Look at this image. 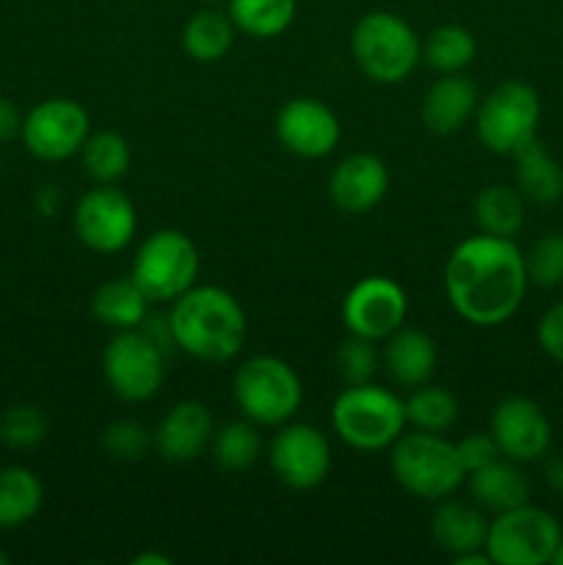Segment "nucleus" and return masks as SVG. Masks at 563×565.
Masks as SVG:
<instances>
[{
    "instance_id": "obj_2",
    "label": "nucleus",
    "mask_w": 563,
    "mask_h": 565,
    "mask_svg": "<svg viewBox=\"0 0 563 565\" xmlns=\"http://www.w3.org/2000/svg\"><path fill=\"white\" fill-rule=\"evenodd\" d=\"M171 340L199 362H230L246 342V312L224 287L193 285L171 301Z\"/></svg>"
},
{
    "instance_id": "obj_35",
    "label": "nucleus",
    "mask_w": 563,
    "mask_h": 565,
    "mask_svg": "<svg viewBox=\"0 0 563 565\" xmlns=\"http://www.w3.org/2000/svg\"><path fill=\"white\" fill-rule=\"evenodd\" d=\"M47 436V419L36 406H11L0 414V441L11 450H31Z\"/></svg>"
},
{
    "instance_id": "obj_16",
    "label": "nucleus",
    "mask_w": 563,
    "mask_h": 565,
    "mask_svg": "<svg viewBox=\"0 0 563 565\" xmlns=\"http://www.w3.org/2000/svg\"><path fill=\"white\" fill-rule=\"evenodd\" d=\"M276 141L296 158H326L340 143V119L315 97H296L282 105L274 121Z\"/></svg>"
},
{
    "instance_id": "obj_32",
    "label": "nucleus",
    "mask_w": 563,
    "mask_h": 565,
    "mask_svg": "<svg viewBox=\"0 0 563 565\" xmlns=\"http://www.w3.org/2000/svg\"><path fill=\"white\" fill-rule=\"evenodd\" d=\"M210 450H213L215 463L226 472H243V469L252 467L259 458L263 450V439H259V430L252 419H232V423L221 425L213 434L210 441Z\"/></svg>"
},
{
    "instance_id": "obj_4",
    "label": "nucleus",
    "mask_w": 563,
    "mask_h": 565,
    "mask_svg": "<svg viewBox=\"0 0 563 565\" xmlns=\"http://www.w3.org/2000/svg\"><path fill=\"white\" fill-rule=\"evenodd\" d=\"M351 53L359 70L381 86L403 83L423 61V42L403 17L368 11L351 31Z\"/></svg>"
},
{
    "instance_id": "obj_13",
    "label": "nucleus",
    "mask_w": 563,
    "mask_h": 565,
    "mask_svg": "<svg viewBox=\"0 0 563 565\" xmlns=\"http://www.w3.org/2000/svg\"><path fill=\"white\" fill-rule=\"evenodd\" d=\"M342 326L348 334L384 342L408 315V298L390 276H364L342 298Z\"/></svg>"
},
{
    "instance_id": "obj_33",
    "label": "nucleus",
    "mask_w": 563,
    "mask_h": 565,
    "mask_svg": "<svg viewBox=\"0 0 563 565\" xmlns=\"http://www.w3.org/2000/svg\"><path fill=\"white\" fill-rule=\"evenodd\" d=\"M334 367L337 375L342 379V384H368L373 381V375L381 367V353L375 348L373 340H364V337L348 334V340H342L337 345L334 353Z\"/></svg>"
},
{
    "instance_id": "obj_23",
    "label": "nucleus",
    "mask_w": 563,
    "mask_h": 565,
    "mask_svg": "<svg viewBox=\"0 0 563 565\" xmlns=\"http://www.w3.org/2000/svg\"><path fill=\"white\" fill-rule=\"evenodd\" d=\"M431 535L445 550L447 555H461V552L486 550V535H489V519L484 508L467 505L458 500H439L434 516H431Z\"/></svg>"
},
{
    "instance_id": "obj_37",
    "label": "nucleus",
    "mask_w": 563,
    "mask_h": 565,
    "mask_svg": "<svg viewBox=\"0 0 563 565\" xmlns=\"http://www.w3.org/2000/svg\"><path fill=\"white\" fill-rule=\"evenodd\" d=\"M458 450V461H461L464 472H475V469L489 467L491 461L500 458V447L497 441L491 439V434H467L461 441L456 445Z\"/></svg>"
},
{
    "instance_id": "obj_3",
    "label": "nucleus",
    "mask_w": 563,
    "mask_h": 565,
    "mask_svg": "<svg viewBox=\"0 0 563 565\" xmlns=\"http://www.w3.org/2000/svg\"><path fill=\"white\" fill-rule=\"evenodd\" d=\"M390 450L392 478L403 491L419 500H447L467 480L456 445L442 434H428V430L401 434Z\"/></svg>"
},
{
    "instance_id": "obj_29",
    "label": "nucleus",
    "mask_w": 563,
    "mask_h": 565,
    "mask_svg": "<svg viewBox=\"0 0 563 565\" xmlns=\"http://www.w3.org/2000/svg\"><path fill=\"white\" fill-rule=\"evenodd\" d=\"M83 169L97 185H116L130 171V143L121 132L99 130L86 138L81 149Z\"/></svg>"
},
{
    "instance_id": "obj_20",
    "label": "nucleus",
    "mask_w": 563,
    "mask_h": 565,
    "mask_svg": "<svg viewBox=\"0 0 563 565\" xmlns=\"http://www.w3.org/2000/svg\"><path fill=\"white\" fill-rule=\"evenodd\" d=\"M384 342L386 345L384 353H381V364H384L386 375L397 386L414 390V386L428 384L436 370V342L425 331L401 326Z\"/></svg>"
},
{
    "instance_id": "obj_12",
    "label": "nucleus",
    "mask_w": 563,
    "mask_h": 565,
    "mask_svg": "<svg viewBox=\"0 0 563 565\" xmlns=\"http://www.w3.org/2000/svg\"><path fill=\"white\" fill-rule=\"evenodd\" d=\"M72 226L86 248L97 254H116L127 248L136 235V204L116 185H97L77 199Z\"/></svg>"
},
{
    "instance_id": "obj_1",
    "label": "nucleus",
    "mask_w": 563,
    "mask_h": 565,
    "mask_svg": "<svg viewBox=\"0 0 563 565\" xmlns=\"http://www.w3.org/2000/svg\"><path fill=\"white\" fill-rule=\"evenodd\" d=\"M524 254L508 237L475 235L458 243L445 265V292L453 312L491 329L519 312L528 292Z\"/></svg>"
},
{
    "instance_id": "obj_41",
    "label": "nucleus",
    "mask_w": 563,
    "mask_h": 565,
    "mask_svg": "<svg viewBox=\"0 0 563 565\" xmlns=\"http://www.w3.org/2000/svg\"><path fill=\"white\" fill-rule=\"evenodd\" d=\"M36 204L42 210V215H53L55 207H59V193H55V188H42L36 196Z\"/></svg>"
},
{
    "instance_id": "obj_40",
    "label": "nucleus",
    "mask_w": 563,
    "mask_h": 565,
    "mask_svg": "<svg viewBox=\"0 0 563 565\" xmlns=\"http://www.w3.org/2000/svg\"><path fill=\"white\" fill-rule=\"evenodd\" d=\"M544 480L555 494H563V456H550L544 461Z\"/></svg>"
},
{
    "instance_id": "obj_8",
    "label": "nucleus",
    "mask_w": 563,
    "mask_h": 565,
    "mask_svg": "<svg viewBox=\"0 0 563 565\" xmlns=\"http://www.w3.org/2000/svg\"><path fill=\"white\" fill-rule=\"evenodd\" d=\"M132 281L152 303H171L196 285L199 252L180 230H158L138 246Z\"/></svg>"
},
{
    "instance_id": "obj_30",
    "label": "nucleus",
    "mask_w": 563,
    "mask_h": 565,
    "mask_svg": "<svg viewBox=\"0 0 563 565\" xmlns=\"http://www.w3.org/2000/svg\"><path fill=\"white\" fill-rule=\"evenodd\" d=\"M478 42L464 25H439L425 36L423 64L439 75L464 72L475 61Z\"/></svg>"
},
{
    "instance_id": "obj_15",
    "label": "nucleus",
    "mask_w": 563,
    "mask_h": 565,
    "mask_svg": "<svg viewBox=\"0 0 563 565\" xmlns=\"http://www.w3.org/2000/svg\"><path fill=\"white\" fill-rule=\"evenodd\" d=\"M489 434L500 447V456L522 467L541 461L552 445V425L544 408L522 395L497 403L489 419Z\"/></svg>"
},
{
    "instance_id": "obj_9",
    "label": "nucleus",
    "mask_w": 563,
    "mask_h": 565,
    "mask_svg": "<svg viewBox=\"0 0 563 565\" xmlns=\"http://www.w3.org/2000/svg\"><path fill=\"white\" fill-rule=\"evenodd\" d=\"M561 539L557 519L544 508L524 502L491 519L486 552L497 565H546L555 557Z\"/></svg>"
},
{
    "instance_id": "obj_43",
    "label": "nucleus",
    "mask_w": 563,
    "mask_h": 565,
    "mask_svg": "<svg viewBox=\"0 0 563 565\" xmlns=\"http://www.w3.org/2000/svg\"><path fill=\"white\" fill-rule=\"evenodd\" d=\"M552 563H555V565H563V539H561V544H557L555 557H552Z\"/></svg>"
},
{
    "instance_id": "obj_39",
    "label": "nucleus",
    "mask_w": 563,
    "mask_h": 565,
    "mask_svg": "<svg viewBox=\"0 0 563 565\" xmlns=\"http://www.w3.org/2000/svg\"><path fill=\"white\" fill-rule=\"evenodd\" d=\"M22 127V114L17 110V105L9 97H0V141H9V138L20 136Z\"/></svg>"
},
{
    "instance_id": "obj_28",
    "label": "nucleus",
    "mask_w": 563,
    "mask_h": 565,
    "mask_svg": "<svg viewBox=\"0 0 563 565\" xmlns=\"http://www.w3.org/2000/svg\"><path fill=\"white\" fill-rule=\"evenodd\" d=\"M296 0H226V14L237 33L252 39H276L296 20Z\"/></svg>"
},
{
    "instance_id": "obj_17",
    "label": "nucleus",
    "mask_w": 563,
    "mask_h": 565,
    "mask_svg": "<svg viewBox=\"0 0 563 565\" xmlns=\"http://www.w3.org/2000/svg\"><path fill=\"white\" fill-rule=\"evenodd\" d=\"M390 191V169L370 152H353L334 166L329 177V196L348 215L370 213Z\"/></svg>"
},
{
    "instance_id": "obj_21",
    "label": "nucleus",
    "mask_w": 563,
    "mask_h": 565,
    "mask_svg": "<svg viewBox=\"0 0 563 565\" xmlns=\"http://www.w3.org/2000/svg\"><path fill=\"white\" fill-rule=\"evenodd\" d=\"M467 483L475 505H480L484 511L502 513L530 502V478L524 475L522 463L511 461V458L500 456L489 467L475 469L467 475Z\"/></svg>"
},
{
    "instance_id": "obj_14",
    "label": "nucleus",
    "mask_w": 563,
    "mask_h": 565,
    "mask_svg": "<svg viewBox=\"0 0 563 565\" xmlns=\"http://www.w3.org/2000/svg\"><path fill=\"white\" fill-rule=\"evenodd\" d=\"M268 463L287 489H318L331 469L329 439L315 425L285 423L270 441Z\"/></svg>"
},
{
    "instance_id": "obj_11",
    "label": "nucleus",
    "mask_w": 563,
    "mask_h": 565,
    "mask_svg": "<svg viewBox=\"0 0 563 565\" xmlns=\"http://www.w3.org/2000/svg\"><path fill=\"white\" fill-rule=\"evenodd\" d=\"M88 136H92L88 110L70 97L44 99L22 116V143L33 158L44 163H61L81 154Z\"/></svg>"
},
{
    "instance_id": "obj_18",
    "label": "nucleus",
    "mask_w": 563,
    "mask_h": 565,
    "mask_svg": "<svg viewBox=\"0 0 563 565\" xmlns=\"http://www.w3.org/2000/svg\"><path fill=\"white\" fill-rule=\"evenodd\" d=\"M213 414L199 401H180L163 414L152 434V447L163 461H196L213 441Z\"/></svg>"
},
{
    "instance_id": "obj_44",
    "label": "nucleus",
    "mask_w": 563,
    "mask_h": 565,
    "mask_svg": "<svg viewBox=\"0 0 563 565\" xmlns=\"http://www.w3.org/2000/svg\"><path fill=\"white\" fill-rule=\"evenodd\" d=\"M6 563H9V555H6V552L0 550V565H6Z\"/></svg>"
},
{
    "instance_id": "obj_27",
    "label": "nucleus",
    "mask_w": 563,
    "mask_h": 565,
    "mask_svg": "<svg viewBox=\"0 0 563 565\" xmlns=\"http://www.w3.org/2000/svg\"><path fill=\"white\" fill-rule=\"evenodd\" d=\"M44 500L42 480L28 467L0 469V530H17L31 522Z\"/></svg>"
},
{
    "instance_id": "obj_34",
    "label": "nucleus",
    "mask_w": 563,
    "mask_h": 565,
    "mask_svg": "<svg viewBox=\"0 0 563 565\" xmlns=\"http://www.w3.org/2000/svg\"><path fill=\"white\" fill-rule=\"evenodd\" d=\"M528 281L544 290L563 285V232H546L524 254Z\"/></svg>"
},
{
    "instance_id": "obj_24",
    "label": "nucleus",
    "mask_w": 563,
    "mask_h": 565,
    "mask_svg": "<svg viewBox=\"0 0 563 565\" xmlns=\"http://www.w3.org/2000/svg\"><path fill=\"white\" fill-rule=\"evenodd\" d=\"M149 298L144 296L141 287L132 281V276H119L97 287L92 298V315L97 323L108 326L114 331L141 329L149 315Z\"/></svg>"
},
{
    "instance_id": "obj_7",
    "label": "nucleus",
    "mask_w": 563,
    "mask_h": 565,
    "mask_svg": "<svg viewBox=\"0 0 563 565\" xmlns=\"http://www.w3.org/2000/svg\"><path fill=\"white\" fill-rule=\"evenodd\" d=\"M541 121V99L530 83L506 81L491 88L475 110V132L491 154L511 158L533 141Z\"/></svg>"
},
{
    "instance_id": "obj_19",
    "label": "nucleus",
    "mask_w": 563,
    "mask_h": 565,
    "mask_svg": "<svg viewBox=\"0 0 563 565\" xmlns=\"http://www.w3.org/2000/svg\"><path fill=\"white\" fill-rule=\"evenodd\" d=\"M478 103V86L464 72L442 75L423 97V125L436 136H453L475 119Z\"/></svg>"
},
{
    "instance_id": "obj_45",
    "label": "nucleus",
    "mask_w": 563,
    "mask_h": 565,
    "mask_svg": "<svg viewBox=\"0 0 563 565\" xmlns=\"http://www.w3.org/2000/svg\"><path fill=\"white\" fill-rule=\"evenodd\" d=\"M208 6H219V3H226V0H204Z\"/></svg>"
},
{
    "instance_id": "obj_25",
    "label": "nucleus",
    "mask_w": 563,
    "mask_h": 565,
    "mask_svg": "<svg viewBox=\"0 0 563 565\" xmlns=\"http://www.w3.org/2000/svg\"><path fill=\"white\" fill-rule=\"evenodd\" d=\"M235 33L237 28L230 20V14L208 6V9L188 17V22L182 25V50L196 64H215L232 50Z\"/></svg>"
},
{
    "instance_id": "obj_26",
    "label": "nucleus",
    "mask_w": 563,
    "mask_h": 565,
    "mask_svg": "<svg viewBox=\"0 0 563 565\" xmlns=\"http://www.w3.org/2000/svg\"><path fill=\"white\" fill-rule=\"evenodd\" d=\"M472 215L484 235L513 241L524 226V199L511 185H489L475 196Z\"/></svg>"
},
{
    "instance_id": "obj_6",
    "label": "nucleus",
    "mask_w": 563,
    "mask_h": 565,
    "mask_svg": "<svg viewBox=\"0 0 563 565\" xmlns=\"http://www.w3.org/2000/svg\"><path fill=\"white\" fill-rule=\"evenodd\" d=\"M237 412L257 428L290 423L304 403V386L296 370L279 356H252L237 367L232 381Z\"/></svg>"
},
{
    "instance_id": "obj_10",
    "label": "nucleus",
    "mask_w": 563,
    "mask_h": 565,
    "mask_svg": "<svg viewBox=\"0 0 563 565\" xmlns=\"http://www.w3.org/2000/svg\"><path fill=\"white\" fill-rule=\"evenodd\" d=\"M103 375L125 403H147L166 381V351L141 329L116 331L103 351Z\"/></svg>"
},
{
    "instance_id": "obj_36",
    "label": "nucleus",
    "mask_w": 563,
    "mask_h": 565,
    "mask_svg": "<svg viewBox=\"0 0 563 565\" xmlns=\"http://www.w3.org/2000/svg\"><path fill=\"white\" fill-rule=\"evenodd\" d=\"M103 447L116 461H141L152 447V436L136 419H116L103 430Z\"/></svg>"
},
{
    "instance_id": "obj_22",
    "label": "nucleus",
    "mask_w": 563,
    "mask_h": 565,
    "mask_svg": "<svg viewBox=\"0 0 563 565\" xmlns=\"http://www.w3.org/2000/svg\"><path fill=\"white\" fill-rule=\"evenodd\" d=\"M513 158V182L517 191L522 193L524 202H533L539 207L563 199V166L552 158L550 149L533 138L522 149L511 154Z\"/></svg>"
},
{
    "instance_id": "obj_42",
    "label": "nucleus",
    "mask_w": 563,
    "mask_h": 565,
    "mask_svg": "<svg viewBox=\"0 0 563 565\" xmlns=\"http://www.w3.org/2000/svg\"><path fill=\"white\" fill-rule=\"evenodd\" d=\"M132 565H171L166 555H155V552H144V555L132 557Z\"/></svg>"
},
{
    "instance_id": "obj_38",
    "label": "nucleus",
    "mask_w": 563,
    "mask_h": 565,
    "mask_svg": "<svg viewBox=\"0 0 563 565\" xmlns=\"http://www.w3.org/2000/svg\"><path fill=\"white\" fill-rule=\"evenodd\" d=\"M535 340L552 362L563 364V301L552 303L535 326Z\"/></svg>"
},
{
    "instance_id": "obj_5",
    "label": "nucleus",
    "mask_w": 563,
    "mask_h": 565,
    "mask_svg": "<svg viewBox=\"0 0 563 565\" xmlns=\"http://www.w3.org/2000/svg\"><path fill=\"white\" fill-rule=\"evenodd\" d=\"M331 428L353 450H386L406 428V408L395 392L373 381L353 384L337 395L331 406Z\"/></svg>"
},
{
    "instance_id": "obj_31",
    "label": "nucleus",
    "mask_w": 563,
    "mask_h": 565,
    "mask_svg": "<svg viewBox=\"0 0 563 565\" xmlns=\"http://www.w3.org/2000/svg\"><path fill=\"white\" fill-rule=\"evenodd\" d=\"M403 408H406V425L428 434H445L458 419V401L445 386H414L412 395L403 401Z\"/></svg>"
}]
</instances>
